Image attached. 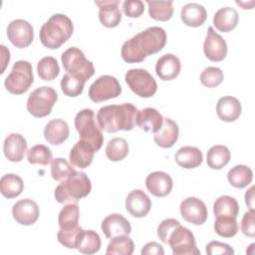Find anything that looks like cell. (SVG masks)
I'll return each mask as SVG.
<instances>
[{
	"instance_id": "1",
	"label": "cell",
	"mask_w": 255,
	"mask_h": 255,
	"mask_svg": "<svg viewBox=\"0 0 255 255\" xmlns=\"http://www.w3.org/2000/svg\"><path fill=\"white\" fill-rule=\"evenodd\" d=\"M166 44V32L161 27L146 28L126 41L121 50L122 58L128 64L140 63L147 56L163 49Z\"/></svg>"
},
{
	"instance_id": "2",
	"label": "cell",
	"mask_w": 255,
	"mask_h": 255,
	"mask_svg": "<svg viewBox=\"0 0 255 255\" xmlns=\"http://www.w3.org/2000/svg\"><path fill=\"white\" fill-rule=\"evenodd\" d=\"M138 110L129 103L102 107L97 114L99 128L107 132L131 130L136 124Z\"/></svg>"
},
{
	"instance_id": "3",
	"label": "cell",
	"mask_w": 255,
	"mask_h": 255,
	"mask_svg": "<svg viewBox=\"0 0 255 255\" xmlns=\"http://www.w3.org/2000/svg\"><path fill=\"white\" fill-rule=\"evenodd\" d=\"M74 25L65 14H54L40 29L39 38L42 45L48 49H58L72 36Z\"/></svg>"
},
{
	"instance_id": "4",
	"label": "cell",
	"mask_w": 255,
	"mask_h": 255,
	"mask_svg": "<svg viewBox=\"0 0 255 255\" xmlns=\"http://www.w3.org/2000/svg\"><path fill=\"white\" fill-rule=\"evenodd\" d=\"M92 189V183L88 175L83 171H74L69 177L62 180L55 189V199L59 203H77L88 196Z\"/></svg>"
},
{
	"instance_id": "5",
	"label": "cell",
	"mask_w": 255,
	"mask_h": 255,
	"mask_svg": "<svg viewBox=\"0 0 255 255\" xmlns=\"http://www.w3.org/2000/svg\"><path fill=\"white\" fill-rule=\"evenodd\" d=\"M75 128L80 134V140L85 141L97 152L104 143V135L96 125L95 113L91 109L80 111L75 117Z\"/></svg>"
},
{
	"instance_id": "6",
	"label": "cell",
	"mask_w": 255,
	"mask_h": 255,
	"mask_svg": "<svg viewBox=\"0 0 255 255\" xmlns=\"http://www.w3.org/2000/svg\"><path fill=\"white\" fill-rule=\"evenodd\" d=\"M61 60L67 74L77 77L85 82L95 74L93 63L89 61L82 50L77 47L67 49L62 54Z\"/></svg>"
},
{
	"instance_id": "7",
	"label": "cell",
	"mask_w": 255,
	"mask_h": 255,
	"mask_svg": "<svg viewBox=\"0 0 255 255\" xmlns=\"http://www.w3.org/2000/svg\"><path fill=\"white\" fill-rule=\"evenodd\" d=\"M33 82L34 76L31 63L25 60H19L13 65L10 74L4 81V85L9 93L22 95L29 90Z\"/></svg>"
},
{
	"instance_id": "8",
	"label": "cell",
	"mask_w": 255,
	"mask_h": 255,
	"mask_svg": "<svg viewBox=\"0 0 255 255\" xmlns=\"http://www.w3.org/2000/svg\"><path fill=\"white\" fill-rule=\"evenodd\" d=\"M58 100L57 92L47 86L34 90L28 97L27 110L35 118H44L51 114Z\"/></svg>"
},
{
	"instance_id": "9",
	"label": "cell",
	"mask_w": 255,
	"mask_h": 255,
	"mask_svg": "<svg viewBox=\"0 0 255 255\" xmlns=\"http://www.w3.org/2000/svg\"><path fill=\"white\" fill-rule=\"evenodd\" d=\"M128 88L140 98H151L157 90L154 78L144 69H130L126 73Z\"/></svg>"
},
{
	"instance_id": "10",
	"label": "cell",
	"mask_w": 255,
	"mask_h": 255,
	"mask_svg": "<svg viewBox=\"0 0 255 255\" xmlns=\"http://www.w3.org/2000/svg\"><path fill=\"white\" fill-rule=\"evenodd\" d=\"M167 244L173 255H199L193 233L186 227L178 225L169 235Z\"/></svg>"
},
{
	"instance_id": "11",
	"label": "cell",
	"mask_w": 255,
	"mask_h": 255,
	"mask_svg": "<svg viewBox=\"0 0 255 255\" xmlns=\"http://www.w3.org/2000/svg\"><path fill=\"white\" fill-rule=\"evenodd\" d=\"M122 87L119 81L110 75L99 77L89 89V98L94 103H101L119 97Z\"/></svg>"
},
{
	"instance_id": "12",
	"label": "cell",
	"mask_w": 255,
	"mask_h": 255,
	"mask_svg": "<svg viewBox=\"0 0 255 255\" xmlns=\"http://www.w3.org/2000/svg\"><path fill=\"white\" fill-rule=\"evenodd\" d=\"M9 41L17 48H26L33 42L34 31L32 25L23 19L11 21L7 27Z\"/></svg>"
},
{
	"instance_id": "13",
	"label": "cell",
	"mask_w": 255,
	"mask_h": 255,
	"mask_svg": "<svg viewBox=\"0 0 255 255\" xmlns=\"http://www.w3.org/2000/svg\"><path fill=\"white\" fill-rule=\"evenodd\" d=\"M179 211L182 218L194 225L203 224L208 216L205 203L196 197H187L180 203Z\"/></svg>"
},
{
	"instance_id": "14",
	"label": "cell",
	"mask_w": 255,
	"mask_h": 255,
	"mask_svg": "<svg viewBox=\"0 0 255 255\" xmlns=\"http://www.w3.org/2000/svg\"><path fill=\"white\" fill-rule=\"evenodd\" d=\"M203 51L206 58L212 62H220L227 55V44L225 40L210 26L203 43Z\"/></svg>"
},
{
	"instance_id": "15",
	"label": "cell",
	"mask_w": 255,
	"mask_h": 255,
	"mask_svg": "<svg viewBox=\"0 0 255 255\" xmlns=\"http://www.w3.org/2000/svg\"><path fill=\"white\" fill-rule=\"evenodd\" d=\"M12 215L19 224L25 226L32 225L39 218V206L34 200L24 198L13 205Z\"/></svg>"
},
{
	"instance_id": "16",
	"label": "cell",
	"mask_w": 255,
	"mask_h": 255,
	"mask_svg": "<svg viewBox=\"0 0 255 255\" xmlns=\"http://www.w3.org/2000/svg\"><path fill=\"white\" fill-rule=\"evenodd\" d=\"M151 208L150 198L141 190L130 191L126 198V209L133 217L141 218L148 214Z\"/></svg>"
},
{
	"instance_id": "17",
	"label": "cell",
	"mask_w": 255,
	"mask_h": 255,
	"mask_svg": "<svg viewBox=\"0 0 255 255\" xmlns=\"http://www.w3.org/2000/svg\"><path fill=\"white\" fill-rule=\"evenodd\" d=\"M145 186L153 196L164 197L171 192L173 181L166 172L153 171L146 176Z\"/></svg>"
},
{
	"instance_id": "18",
	"label": "cell",
	"mask_w": 255,
	"mask_h": 255,
	"mask_svg": "<svg viewBox=\"0 0 255 255\" xmlns=\"http://www.w3.org/2000/svg\"><path fill=\"white\" fill-rule=\"evenodd\" d=\"M101 228L105 236L109 239L120 235H128L131 232V226L128 220L119 213H113L104 218Z\"/></svg>"
},
{
	"instance_id": "19",
	"label": "cell",
	"mask_w": 255,
	"mask_h": 255,
	"mask_svg": "<svg viewBox=\"0 0 255 255\" xmlns=\"http://www.w3.org/2000/svg\"><path fill=\"white\" fill-rule=\"evenodd\" d=\"M99 6V19L103 26L107 28L117 27L122 20V12L119 8V0L95 1Z\"/></svg>"
},
{
	"instance_id": "20",
	"label": "cell",
	"mask_w": 255,
	"mask_h": 255,
	"mask_svg": "<svg viewBox=\"0 0 255 255\" xmlns=\"http://www.w3.org/2000/svg\"><path fill=\"white\" fill-rule=\"evenodd\" d=\"M27 151V141L20 133H10L3 144V152L6 158L12 162H20Z\"/></svg>"
},
{
	"instance_id": "21",
	"label": "cell",
	"mask_w": 255,
	"mask_h": 255,
	"mask_svg": "<svg viewBox=\"0 0 255 255\" xmlns=\"http://www.w3.org/2000/svg\"><path fill=\"white\" fill-rule=\"evenodd\" d=\"M181 69L179 59L173 54L161 56L155 64V73L162 81H171L175 79Z\"/></svg>"
},
{
	"instance_id": "22",
	"label": "cell",
	"mask_w": 255,
	"mask_h": 255,
	"mask_svg": "<svg viewBox=\"0 0 255 255\" xmlns=\"http://www.w3.org/2000/svg\"><path fill=\"white\" fill-rule=\"evenodd\" d=\"M241 111V104L235 97H222L216 104V114L218 118L226 123H232L236 121L240 117Z\"/></svg>"
},
{
	"instance_id": "23",
	"label": "cell",
	"mask_w": 255,
	"mask_h": 255,
	"mask_svg": "<svg viewBox=\"0 0 255 255\" xmlns=\"http://www.w3.org/2000/svg\"><path fill=\"white\" fill-rule=\"evenodd\" d=\"M163 124L161 114L154 108H144L138 111L136 116V125L146 132L155 133L160 129Z\"/></svg>"
},
{
	"instance_id": "24",
	"label": "cell",
	"mask_w": 255,
	"mask_h": 255,
	"mask_svg": "<svg viewBox=\"0 0 255 255\" xmlns=\"http://www.w3.org/2000/svg\"><path fill=\"white\" fill-rule=\"evenodd\" d=\"M179 129L177 124L169 118L163 119L162 127L153 135L154 142L163 148H169L174 145L178 139Z\"/></svg>"
},
{
	"instance_id": "25",
	"label": "cell",
	"mask_w": 255,
	"mask_h": 255,
	"mask_svg": "<svg viewBox=\"0 0 255 255\" xmlns=\"http://www.w3.org/2000/svg\"><path fill=\"white\" fill-rule=\"evenodd\" d=\"M69 126L62 119L51 120L44 128L45 139L53 145H59L63 143L69 137Z\"/></svg>"
},
{
	"instance_id": "26",
	"label": "cell",
	"mask_w": 255,
	"mask_h": 255,
	"mask_svg": "<svg viewBox=\"0 0 255 255\" xmlns=\"http://www.w3.org/2000/svg\"><path fill=\"white\" fill-rule=\"evenodd\" d=\"M95 152L96 151L91 145L83 140H79L72 147L69 154V159L74 166L83 169L92 163Z\"/></svg>"
},
{
	"instance_id": "27",
	"label": "cell",
	"mask_w": 255,
	"mask_h": 255,
	"mask_svg": "<svg viewBox=\"0 0 255 255\" xmlns=\"http://www.w3.org/2000/svg\"><path fill=\"white\" fill-rule=\"evenodd\" d=\"M180 18L186 26L199 27L205 22L207 12L205 8L198 3H188L181 8Z\"/></svg>"
},
{
	"instance_id": "28",
	"label": "cell",
	"mask_w": 255,
	"mask_h": 255,
	"mask_svg": "<svg viewBox=\"0 0 255 255\" xmlns=\"http://www.w3.org/2000/svg\"><path fill=\"white\" fill-rule=\"evenodd\" d=\"M203 160L202 152L195 146L185 145L180 147L175 153L176 163L186 169L198 167Z\"/></svg>"
},
{
	"instance_id": "29",
	"label": "cell",
	"mask_w": 255,
	"mask_h": 255,
	"mask_svg": "<svg viewBox=\"0 0 255 255\" xmlns=\"http://www.w3.org/2000/svg\"><path fill=\"white\" fill-rule=\"evenodd\" d=\"M238 13L232 7L220 8L213 16V25L220 32H230L238 24Z\"/></svg>"
},
{
	"instance_id": "30",
	"label": "cell",
	"mask_w": 255,
	"mask_h": 255,
	"mask_svg": "<svg viewBox=\"0 0 255 255\" xmlns=\"http://www.w3.org/2000/svg\"><path fill=\"white\" fill-rule=\"evenodd\" d=\"M101 245V238L96 231L83 229L78 236L76 249L83 254L92 255L100 250Z\"/></svg>"
},
{
	"instance_id": "31",
	"label": "cell",
	"mask_w": 255,
	"mask_h": 255,
	"mask_svg": "<svg viewBox=\"0 0 255 255\" xmlns=\"http://www.w3.org/2000/svg\"><path fill=\"white\" fill-rule=\"evenodd\" d=\"M24 189V183L22 178L14 173H7L1 177L0 191L1 194L8 198H15L19 196Z\"/></svg>"
},
{
	"instance_id": "32",
	"label": "cell",
	"mask_w": 255,
	"mask_h": 255,
	"mask_svg": "<svg viewBox=\"0 0 255 255\" xmlns=\"http://www.w3.org/2000/svg\"><path fill=\"white\" fill-rule=\"evenodd\" d=\"M227 179L233 187L244 188L251 183L253 171L245 164H237L228 171Z\"/></svg>"
},
{
	"instance_id": "33",
	"label": "cell",
	"mask_w": 255,
	"mask_h": 255,
	"mask_svg": "<svg viewBox=\"0 0 255 255\" xmlns=\"http://www.w3.org/2000/svg\"><path fill=\"white\" fill-rule=\"evenodd\" d=\"M231 153L227 146L216 144L211 146L206 154L207 165L212 169H221L230 161Z\"/></svg>"
},
{
	"instance_id": "34",
	"label": "cell",
	"mask_w": 255,
	"mask_h": 255,
	"mask_svg": "<svg viewBox=\"0 0 255 255\" xmlns=\"http://www.w3.org/2000/svg\"><path fill=\"white\" fill-rule=\"evenodd\" d=\"M215 217L230 216L236 218L239 213V204L237 200L229 195L219 196L213 204Z\"/></svg>"
},
{
	"instance_id": "35",
	"label": "cell",
	"mask_w": 255,
	"mask_h": 255,
	"mask_svg": "<svg viewBox=\"0 0 255 255\" xmlns=\"http://www.w3.org/2000/svg\"><path fill=\"white\" fill-rule=\"evenodd\" d=\"M80 218V208L77 203H68L60 211L58 222L61 229H73L78 225Z\"/></svg>"
},
{
	"instance_id": "36",
	"label": "cell",
	"mask_w": 255,
	"mask_h": 255,
	"mask_svg": "<svg viewBox=\"0 0 255 255\" xmlns=\"http://www.w3.org/2000/svg\"><path fill=\"white\" fill-rule=\"evenodd\" d=\"M150 18L156 21H168L173 15L172 1H146Z\"/></svg>"
},
{
	"instance_id": "37",
	"label": "cell",
	"mask_w": 255,
	"mask_h": 255,
	"mask_svg": "<svg viewBox=\"0 0 255 255\" xmlns=\"http://www.w3.org/2000/svg\"><path fill=\"white\" fill-rule=\"evenodd\" d=\"M134 250L133 241L128 235H120L112 238L107 247L108 255H131Z\"/></svg>"
},
{
	"instance_id": "38",
	"label": "cell",
	"mask_w": 255,
	"mask_h": 255,
	"mask_svg": "<svg viewBox=\"0 0 255 255\" xmlns=\"http://www.w3.org/2000/svg\"><path fill=\"white\" fill-rule=\"evenodd\" d=\"M128 153V141L123 137H114L106 146V155L112 161H121Z\"/></svg>"
},
{
	"instance_id": "39",
	"label": "cell",
	"mask_w": 255,
	"mask_h": 255,
	"mask_svg": "<svg viewBox=\"0 0 255 255\" xmlns=\"http://www.w3.org/2000/svg\"><path fill=\"white\" fill-rule=\"evenodd\" d=\"M37 72L39 77L44 81H52L60 74L58 61L54 57H44L37 64Z\"/></svg>"
},
{
	"instance_id": "40",
	"label": "cell",
	"mask_w": 255,
	"mask_h": 255,
	"mask_svg": "<svg viewBox=\"0 0 255 255\" xmlns=\"http://www.w3.org/2000/svg\"><path fill=\"white\" fill-rule=\"evenodd\" d=\"M215 232L224 238H231L238 232V223L236 218L230 216H219L216 217L214 222Z\"/></svg>"
},
{
	"instance_id": "41",
	"label": "cell",
	"mask_w": 255,
	"mask_h": 255,
	"mask_svg": "<svg viewBox=\"0 0 255 255\" xmlns=\"http://www.w3.org/2000/svg\"><path fill=\"white\" fill-rule=\"evenodd\" d=\"M52 156L51 149L44 144L33 145L27 153L28 161L32 164L47 165L52 161Z\"/></svg>"
},
{
	"instance_id": "42",
	"label": "cell",
	"mask_w": 255,
	"mask_h": 255,
	"mask_svg": "<svg viewBox=\"0 0 255 255\" xmlns=\"http://www.w3.org/2000/svg\"><path fill=\"white\" fill-rule=\"evenodd\" d=\"M85 83V81L66 73L61 80V89L66 96L75 98L83 93Z\"/></svg>"
},
{
	"instance_id": "43",
	"label": "cell",
	"mask_w": 255,
	"mask_h": 255,
	"mask_svg": "<svg viewBox=\"0 0 255 255\" xmlns=\"http://www.w3.org/2000/svg\"><path fill=\"white\" fill-rule=\"evenodd\" d=\"M74 165L62 157H57L51 161V175L56 181H62L69 177L74 171Z\"/></svg>"
},
{
	"instance_id": "44",
	"label": "cell",
	"mask_w": 255,
	"mask_h": 255,
	"mask_svg": "<svg viewBox=\"0 0 255 255\" xmlns=\"http://www.w3.org/2000/svg\"><path fill=\"white\" fill-rule=\"evenodd\" d=\"M224 75L220 68L207 67L200 75V82L207 88H215L223 81Z\"/></svg>"
},
{
	"instance_id": "45",
	"label": "cell",
	"mask_w": 255,
	"mask_h": 255,
	"mask_svg": "<svg viewBox=\"0 0 255 255\" xmlns=\"http://www.w3.org/2000/svg\"><path fill=\"white\" fill-rule=\"evenodd\" d=\"M82 230H83V228L81 226H77L73 229H68V230L60 228V230L57 234L58 241L63 246L70 248V249H74V248H76L77 239Z\"/></svg>"
},
{
	"instance_id": "46",
	"label": "cell",
	"mask_w": 255,
	"mask_h": 255,
	"mask_svg": "<svg viewBox=\"0 0 255 255\" xmlns=\"http://www.w3.org/2000/svg\"><path fill=\"white\" fill-rule=\"evenodd\" d=\"M180 223L173 218H167L161 221V223L157 227V236L161 240V242L167 244L169 235L171 232L179 225Z\"/></svg>"
},
{
	"instance_id": "47",
	"label": "cell",
	"mask_w": 255,
	"mask_h": 255,
	"mask_svg": "<svg viewBox=\"0 0 255 255\" xmlns=\"http://www.w3.org/2000/svg\"><path fill=\"white\" fill-rule=\"evenodd\" d=\"M123 11L129 18H137L144 12V4L140 0H126L123 3Z\"/></svg>"
},
{
	"instance_id": "48",
	"label": "cell",
	"mask_w": 255,
	"mask_h": 255,
	"mask_svg": "<svg viewBox=\"0 0 255 255\" xmlns=\"http://www.w3.org/2000/svg\"><path fill=\"white\" fill-rule=\"evenodd\" d=\"M205 251L208 255H233L234 250L230 245L219 241H210L205 246Z\"/></svg>"
},
{
	"instance_id": "49",
	"label": "cell",
	"mask_w": 255,
	"mask_h": 255,
	"mask_svg": "<svg viewBox=\"0 0 255 255\" xmlns=\"http://www.w3.org/2000/svg\"><path fill=\"white\" fill-rule=\"evenodd\" d=\"M241 231L247 237H250V238L255 237L254 210H249L243 215L241 220Z\"/></svg>"
},
{
	"instance_id": "50",
	"label": "cell",
	"mask_w": 255,
	"mask_h": 255,
	"mask_svg": "<svg viewBox=\"0 0 255 255\" xmlns=\"http://www.w3.org/2000/svg\"><path fill=\"white\" fill-rule=\"evenodd\" d=\"M141 255H163L164 250L157 242H148L141 249Z\"/></svg>"
},
{
	"instance_id": "51",
	"label": "cell",
	"mask_w": 255,
	"mask_h": 255,
	"mask_svg": "<svg viewBox=\"0 0 255 255\" xmlns=\"http://www.w3.org/2000/svg\"><path fill=\"white\" fill-rule=\"evenodd\" d=\"M245 203L250 210H254V186H251L245 192Z\"/></svg>"
},
{
	"instance_id": "52",
	"label": "cell",
	"mask_w": 255,
	"mask_h": 255,
	"mask_svg": "<svg viewBox=\"0 0 255 255\" xmlns=\"http://www.w3.org/2000/svg\"><path fill=\"white\" fill-rule=\"evenodd\" d=\"M0 48H1V51H2V58H3V61H2V63H3V68H2V72L1 73H4V70H5V67H6V65L9 63V61H10V52H9V50H7L6 49V47L4 46V45H1L0 46Z\"/></svg>"
}]
</instances>
